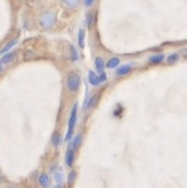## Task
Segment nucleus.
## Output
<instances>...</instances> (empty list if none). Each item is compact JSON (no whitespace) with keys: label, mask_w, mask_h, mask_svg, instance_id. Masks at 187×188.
<instances>
[{"label":"nucleus","mask_w":187,"mask_h":188,"mask_svg":"<svg viewBox=\"0 0 187 188\" xmlns=\"http://www.w3.org/2000/svg\"><path fill=\"white\" fill-rule=\"evenodd\" d=\"M119 63H121V59H119V57H117V56H113V57H111L110 59L107 61L106 67L108 69H115L119 67Z\"/></svg>","instance_id":"10"},{"label":"nucleus","mask_w":187,"mask_h":188,"mask_svg":"<svg viewBox=\"0 0 187 188\" xmlns=\"http://www.w3.org/2000/svg\"><path fill=\"white\" fill-rule=\"evenodd\" d=\"M77 111H78V106L75 103L73 105L71 109V113H70V117H69V123H68V132H67L66 139L65 141L68 142L70 141L72 138V134H73V130L74 127H75L76 123H77Z\"/></svg>","instance_id":"2"},{"label":"nucleus","mask_w":187,"mask_h":188,"mask_svg":"<svg viewBox=\"0 0 187 188\" xmlns=\"http://www.w3.org/2000/svg\"><path fill=\"white\" fill-rule=\"evenodd\" d=\"M54 179L57 183H60L63 181V172L60 171V169L58 170H54Z\"/></svg>","instance_id":"20"},{"label":"nucleus","mask_w":187,"mask_h":188,"mask_svg":"<svg viewBox=\"0 0 187 188\" xmlns=\"http://www.w3.org/2000/svg\"><path fill=\"white\" fill-rule=\"evenodd\" d=\"M93 20H94V15H93V13L89 12L87 14V17H86V23H87V26H88V28H89V29L92 26Z\"/></svg>","instance_id":"18"},{"label":"nucleus","mask_w":187,"mask_h":188,"mask_svg":"<svg viewBox=\"0 0 187 188\" xmlns=\"http://www.w3.org/2000/svg\"><path fill=\"white\" fill-rule=\"evenodd\" d=\"M95 103H96V96L94 95V96H92V97H90V99L88 101V104H87L86 108H87V109L92 108V107L95 105Z\"/></svg>","instance_id":"21"},{"label":"nucleus","mask_w":187,"mask_h":188,"mask_svg":"<svg viewBox=\"0 0 187 188\" xmlns=\"http://www.w3.org/2000/svg\"><path fill=\"white\" fill-rule=\"evenodd\" d=\"M95 0H84V4L86 7H91L93 3H94Z\"/></svg>","instance_id":"24"},{"label":"nucleus","mask_w":187,"mask_h":188,"mask_svg":"<svg viewBox=\"0 0 187 188\" xmlns=\"http://www.w3.org/2000/svg\"><path fill=\"white\" fill-rule=\"evenodd\" d=\"M76 178V172L74 170H71L70 172H69V176H68V182L69 183H73L74 180H75Z\"/></svg>","instance_id":"22"},{"label":"nucleus","mask_w":187,"mask_h":188,"mask_svg":"<svg viewBox=\"0 0 187 188\" xmlns=\"http://www.w3.org/2000/svg\"><path fill=\"white\" fill-rule=\"evenodd\" d=\"M74 160H75V150H73L69 147V149L67 150V152H66V157H65L66 165L68 166V167H72L74 164Z\"/></svg>","instance_id":"4"},{"label":"nucleus","mask_w":187,"mask_h":188,"mask_svg":"<svg viewBox=\"0 0 187 188\" xmlns=\"http://www.w3.org/2000/svg\"><path fill=\"white\" fill-rule=\"evenodd\" d=\"M178 60H179V54H177V53H172V54H170L167 57L168 63H177Z\"/></svg>","instance_id":"19"},{"label":"nucleus","mask_w":187,"mask_h":188,"mask_svg":"<svg viewBox=\"0 0 187 188\" xmlns=\"http://www.w3.org/2000/svg\"><path fill=\"white\" fill-rule=\"evenodd\" d=\"M2 69H3V63H2L1 59H0V72L2 71Z\"/></svg>","instance_id":"25"},{"label":"nucleus","mask_w":187,"mask_h":188,"mask_svg":"<svg viewBox=\"0 0 187 188\" xmlns=\"http://www.w3.org/2000/svg\"><path fill=\"white\" fill-rule=\"evenodd\" d=\"M94 66L95 69L97 72H104V69H105V61H104V58L101 57V56H96L94 59Z\"/></svg>","instance_id":"8"},{"label":"nucleus","mask_w":187,"mask_h":188,"mask_svg":"<svg viewBox=\"0 0 187 188\" xmlns=\"http://www.w3.org/2000/svg\"><path fill=\"white\" fill-rule=\"evenodd\" d=\"M81 84H82V78L77 73H71L67 77L66 86L68 88V90L71 91V92H76L79 89V87H81Z\"/></svg>","instance_id":"3"},{"label":"nucleus","mask_w":187,"mask_h":188,"mask_svg":"<svg viewBox=\"0 0 187 188\" xmlns=\"http://www.w3.org/2000/svg\"><path fill=\"white\" fill-rule=\"evenodd\" d=\"M165 59V56L164 54H154L149 57V63H152V64H159V63H162L163 61Z\"/></svg>","instance_id":"12"},{"label":"nucleus","mask_w":187,"mask_h":188,"mask_svg":"<svg viewBox=\"0 0 187 188\" xmlns=\"http://www.w3.org/2000/svg\"><path fill=\"white\" fill-rule=\"evenodd\" d=\"M7 188H13V187H11V186H9V187H7Z\"/></svg>","instance_id":"27"},{"label":"nucleus","mask_w":187,"mask_h":188,"mask_svg":"<svg viewBox=\"0 0 187 188\" xmlns=\"http://www.w3.org/2000/svg\"><path fill=\"white\" fill-rule=\"evenodd\" d=\"M98 78H100V82L101 84V82H106V80L108 79V75H107V73H105V72H101V73L98 75Z\"/></svg>","instance_id":"23"},{"label":"nucleus","mask_w":187,"mask_h":188,"mask_svg":"<svg viewBox=\"0 0 187 188\" xmlns=\"http://www.w3.org/2000/svg\"><path fill=\"white\" fill-rule=\"evenodd\" d=\"M53 188H63V187H61L60 185H56V186H54Z\"/></svg>","instance_id":"26"},{"label":"nucleus","mask_w":187,"mask_h":188,"mask_svg":"<svg viewBox=\"0 0 187 188\" xmlns=\"http://www.w3.org/2000/svg\"><path fill=\"white\" fill-rule=\"evenodd\" d=\"M16 54H17V53L14 52V51H13V52H7V53H5V54L3 55V57L1 58L2 63L5 64V63H12V61L15 59Z\"/></svg>","instance_id":"13"},{"label":"nucleus","mask_w":187,"mask_h":188,"mask_svg":"<svg viewBox=\"0 0 187 188\" xmlns=\"http://www.w3.org/2000/svg\"><path fill=\"white\" fill-rule=\"evenodd\" d=\"M60 143H61V135H60V133L58 132V131H55V132L53 133V136H52V144H53V146H54L55 148H57V147L60 145Z\"/></svg>","instance_id":"14"},{"label":"nucleus","mask_w":187,"mask_h":188,"mask_svg":"<svg viewBox=\"0 0 187 188\" xmlns=\"http://www.w3.org/2000/svg\"><path fill=\"white\" fill-rule=\"evenodd\" d=\"M55 25V15L50 11H44L39 16V26L44 30H49Z\"/></svg>","instance_id":"1"},{"label":"nucleus","mask_w":187,"mask_h":188,"mask_svg":"<svg viewBox=\"0 0 187 188\" xmlns=\"http://www.w3.org/2000/svg\"><path fill=\"white\" fill-rule=\"evenodd\" d=\"M17 42H18V39H16V38L10 40V41L7 42V44L5 45L1 50H0V54H5V53L10 52V51L12 50V48H14L15 45H17Z\"/></svg>","instance_id":"9"},{"label":"nucleus","mask_w":187,"mask_h":188,"mask_svg":"<svg viewBox=\"0 0 187 188\" xmlns=\"http://www.w3.org/2000/svg\"><path fill=\"white\" fill-rule=\"evenodd\" d=\"M131 71H132L131 64L129 63L122 64V66H119V68L116 69V75H119V76H125V75L129 74Z\"/></svg>","instance_id":"6"},{"label":"nucleus","mask_w":187,"mask_h":188,"mask_svg":"<svg viewBox=\"0 0 187 188\" xmlns=\"http://www.w3.org/2000/svg\"><path fill=\"white\" fill-rule=\"evenodd\" d=\"M88 80H89L90 85L93 86V87H97L100 82V78H98V75L93 71H89V74H88Z\"/></svg>","instance_id":"7"},{"label":"nucleus","mask_w":187,"mask_h":188,"mask_svg":"<svg viewBox=\"0 0 187 188\" xmlns=\"http://www.w3.org/2000/svg\"><path fill=\"white\" fill-rule=\"evenodd\" d=\"M38 183L42 188H48L51 184V179L49 174L46 172H41L38 176Z\"/></svg>","instance_id":"5"},{"label":"nucleus","mask_w":187,"mask_h":188,"mask_svg":"<svg viewBox=\"0 0 187 188\" xmlns=\"http://www.w3.org/2000/svg\"><path fill=\"white\" fill-rule=\"evenodd\" d=\"M85 38H86V32L84 29H79L78 34H77V44L81 49L85 48Z\"/></svg>","instance_id":"11"},{"label":"nucleus","mask_w":187,"mask_h":188,"mask_svg":"<svg viewBox=\"0 0 187 188\" xmlns=\"http://www.w3.org/2000/svg\"><path fill=\"white\" fill-rule=\"evenodd\" d=\"M82 139V133L77 134L75 138H74L73 142H72V146L70 147V148H72L73 150H76V149L79 147V145H81Z\"/></svg>","instance_id":"15"},{"label":"nucleus","mask_w":187,"mask_h":188,"mask_svg":"<svg viewBox=\"0 0 187 188\" xmlns=\"http://www.w3.org/2000/svg\"><path fill=\"white\" fill-rule=\"evenodd\" d=\"M70 57L72 61H76L78 59V52H77L76 48L73 45H70Z\"/></svg>","instance_id":"16"},{"label":"nucleus","mask_w":187,"mask_h":188,"mask_svg":"<svg viewBox=\"0 0 187 188\" xmlns=\"http://www.w3.org/2000/svg\"><path fill=\"white\" fill-rule=\"evenodd\" d=\"M63 2L70 9H75L79 4V0H63Z\"/></svg>","instance_id":"17"}]
</instances>
